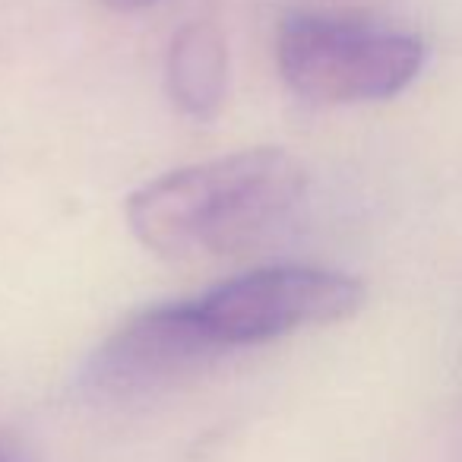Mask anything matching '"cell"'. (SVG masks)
Segmentation results:
<instances>
[{
    "instance_id": "1",
    "label": "cell",
    "mask_w": 462,
    "mask_h": 462,
    "mask_svg": "<svg viewBox=\"0 0 462 462\" xmlns=\"http://www.w3.org/2000/svg\"><path fill=\"white\" fill-rule=\"evenodd\" d=\"M304 197V168L282 149H245L199 162L130 197L127 222L165 260H218L251 251Z\"/></svg>"
},
{
    "instance_id": "2",
    "label": "cell",
    "mask_w": 462,
    "mask_h": 462,
    "mask_svg": "<svg viewBox=\"0 0 462 462\" xmlns=\"http://www.w3.org/2000/svg\"><path fill=\"white\" fill-rule=\"evenodd\" d=\"M276 60L282 79L320 105L383 102L405 92L428 60L418 35L361 20L298 14L279 29Z\"/></svg>"
},
{
    "instance_id": "3",
    "label": "cell",
    "mask_w": 462,
    "mask_h": 462,
    "mask_svg": "<svg viewBox=\"0 0 462 462\" xmlns=\"http://www.w3.org/2000/svg\"><path fill=\"white\" fill-rule=\"evenodd\" d=\"M367 291L346 273L317 266H270L216 285L197 298L206 329L222 348L260 346L304 327L358 314Z\"/></svg>"
},
{
    "instance_id": "4",
    "label": "cell",
    "mask_w": 462,
    "mask_h": 462,
    "mask_svg": "<svg viewBox=\"0 0 462 462\" xmlns=\"http://www.w3.org/2000/svg\"><path fill=\"white\" fill-rule=\"evenodd\" d=\"M222 352L197 301L159 304L130 317L89 355L83 386L102 399H140L190 377Z\"/></svg>"
},
{
    "instance_id": "5",
    "label": "cell",
    "mask_w": 462,
    "mask_h": 462,
    "mask_svg": "<svg viewBox=\"0 0 462 462\" xmlns=\"http://www.w3.org/2000/svg\"><path fill=\"white\" fill-rule=\"evenodd\" d=\"M228 86V48L212 23H187L168 51V92L184 115L216 117Z\"/></svg>"
},
{
    "instance_id": "6",
    "label": "cell",
    "mask_w": 462,
    "mask_h": 462,
    "mask_svg": "<svg viewBox=\"0 0 462 462\" xmlns=\"http://www.w3.org/2000/svg\"><path fill=\"white\" fill-rule=\"evenodd\" d=\"M0 462H32L23 449V443L10 434H0Z\"/></svg>"
},
{
    "instance_id": "7",
    "label": "cell",
    "mask_w": 462,
    "mask_h": 462,
    "mask_svg": "<svg viewBox=\"0 0 462 462\" xmlns=\"http://www.w3.org/2000/svg\"><path fill=\"white\" fill-rule=\"evenodd\" d=\"M159 4V0H105V7L117 10V14H134V10H146Z\"/></svg>"
}]
</instances>
